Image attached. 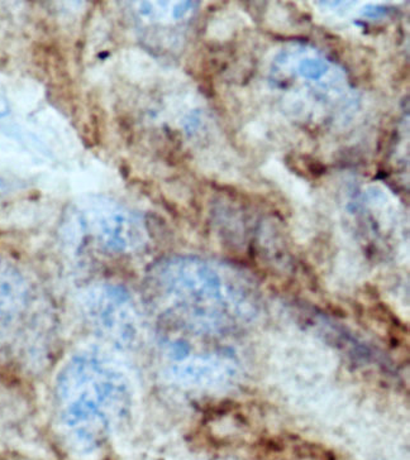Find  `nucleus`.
Listing matches in <instances>:
<instances>
[{"label": "nucleus", "mask_w": 410, "mask_h": 460, "mask_svg": "<svg viewBox=\"0 0 410 460\" xmlns=\"http://www.w3.org/2000/svg\"><path fill=\"white\" fill-rule=\"evenodd\" d=\"M129 382L113 358L98 348L76 351L55 382V402L63 432L83 451L95 450L131 408Z\"/></svg>", "instance_id": "1"}, {"label": "nucleus", "mask_w": 410, "mask_h": 460, "mask_svg": "<svg viewBox=\"0 0 410 460\" xmlns=\"http://www.w3.org/2000/svg\"><path fill=\"white\" fill-rule=\"evenodd\" d=\"M84 315L91 330L106 343L128 348L137 338V317L131 300L119 287L96 285L83 301Z\"/></svg>", "instance_id": "2"}, {"label": "nucleus", "mask_w": 410, "mask_h": 460, "mask_svg": "<svg viewBox=\"0 0 410 460\" xmlns=\"http://www.w3.org/2000/svg\"><path fill=\"white\" fill-rule=\"evenodd\" d=\"M78 221L83 232L104 249L120 252L131 245L132 224L126 215L100 199L84 207Z\"/></svg>", "instance_id": "3"}, {"label": "nucleus", "mask_w": 410, "mask_h": 460, "mask_svg": "<svg viewBox=\"0 0 410 460\" xmlns=\"http://www.w3.org/2000/svg\"><path fill=\"white\" fill-rule=\"evenodd\" d=\"M29 305V290L19 270L0 259V341L14 333L24 320Z\"/></svg>", "instance_id": "4"}, {"label": "nucleus", "mask_w": 410, "mask_h": 460, "mask_svg": "<svg viewBox=\"0 0 410 460\" xmlns=\"http://www.w3.org/2000/svg\"><path fill=\"white\" fill-rule=\"evenodd\" d=\"M9 113V105H8L7 100L0 95V118Z\"/></svg>", "instance_id": "5"}]
</instances>
